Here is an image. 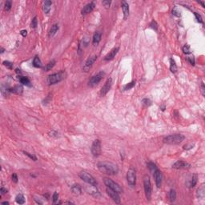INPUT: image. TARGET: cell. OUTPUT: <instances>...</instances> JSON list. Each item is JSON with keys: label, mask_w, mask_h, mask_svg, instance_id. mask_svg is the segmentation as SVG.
I'll return each mask as SVG.
<instances>
[{"label": "cell", "mask_w": 205, "mask_h": 205, "mask_svg": "<svg viewBox=\"0 0 205 205\" xmlns=\"http://www.w3.org/2000/svg\"><path fill=\"white\" fill-rule=\"evenodd\" d=\"M97 167L102 173L107 174L109 175H114L119 172L118 166L111 162H107V161L99 162L97 163Z\"/></svg>", "instance_id": "cell-1"}, {"label": "cell", "mask_w": 205, "mask_h": 205, "mask_svg": "<svg viewBox=\"0 0 205 205\" xmlns=\"http://www.w3.org/2000/svg\"><path fill=\"white\" fill-rule=\"evenodd\" d=\"M184 139H185V136L182 134H173L164 137L163 141L164 144H167L175 145V144H181Z\"/></svg>", "instance_id": "cell-2"}, {"label": "cell", "mask_w": 205, "mask_h": 205, "mask_svg": "<svg viewBox=\"0 0 205 205\" xmlns=\"http://www.w3.org/2000/svg\"><path fill=\"white\" fill-rule=\"evenodd\" d=\"M66 77H67L66 71H60L58 73H54V74H51V76H49L47 77L46 81H47V83L49 85H53V84H55V83H58L61 82Z\"/></svg>", "instance_id": "cell-3"}, {"label": "cell", "mask_w": 205, "mask_h": 205, "mask_svg": "<svg viewBox=\"0 0 205 205\" xmlns=\"http://www.w3.org/2000/svg\"><path fill=\"white\" fill-rule=\"evenodd\" d=\"M143 180H144V188L146 198L147 200H151L152 188V183H151L150 177H149L148 175H144Z\"/></svg>", "instance_id": "cell-4"}, {"label": "cell", "mask_w": 205, "mask_h": 205, "mask_svg": "<svg viewBox=\"0 0 205 205\" xmlns=\"http://www.w3.org/2000/svg\"><path fill=\"white\" fill-rule=\"evenodd\" d=\"M79 178L83 180L84 182H86L87 183L91 185V186H95L96 187L97 186V181L95 180V179L91 175H90L89 173H87V172H81L79 173Z\"/></svg>", "instance_id": "cell-5"}, {"label": "cell", "mask_w": 205, "mask_h": 205, "mask_svg": "<svg viewBox=\"0 0 205 205\" xmlns=\"http://www.w3.org/2000/svg\"><path fill=\"white\" fill-rule=\"evenodd\" d=\"M127 181L130 187H135L136 183V171L134 167H130L127 172Z\"/></svg>", "instance_id": "cell-6"}, {"label": "cell", "mask_w": 205, "mask_h": 205, "mask_svg": "<svg viewBox=\"0 0 205 205\" xmlns=\"http://www.w3.org/2000/svg\"><path fill=\"white\" fill-rule=\"evenodd\" d=\"M104 183L107 186V188H109L111 189H112L118 193H122L123 192V188L120 187L119 184L113 181L112 180H111L109 178H104Z\"/></svg>", "instance_id": "cell-7"}, {"label": "cell", "mask_w": 205, "mask_h": 205, "mask_svg": "<svg viewBox=\"0 0 205 205\" xmlns=\"http://www.w3.org/2000/svg\"><path fill=\"white\" fill-rule=\"evenodd\" d=\"M91 152L93 156L98 157L100 155L101 152H102V145H101V141L99 139H95V140L93 141L91 147Z\"/></svg>", "instance_id": "cell-8"}, {"label": "cell", "mask_w": 205, "mask_h": 205, "mask_svg": "<svg viewBox=\"0 0 205 205\" xmlns=\"http://www.w3.org/2000/svg\"><path fill=\"white\" fill-rule=\"evenodd\" d=\"M105 76V72L104 71H101L99 72H98L97 74H95V76H93L91 77V79L89 81V86L91 87H95L97 84H99V83L102 79V78L104 77Z\"/></svg>", "instance_id": "cell-9"}, {"label": "cell", "mask_w": 205, "mask_h": 205, "mask_svg": "<svg viewBox=\"0 0 205 205\" xmlns=\"http://www.w3.org/2000/svg\"><path fill=\"white\" fill-rule=\"evenodd\" d=\"M96 59H97V55H92V56L89 57L85 62L84 65H83V71L84 72H88L90 69L92 67L93 64H94L95 62L96 61Z\"/></svg>", "instance_id": "cell-10"}, {"label": "cell", "mask_w": 205, "mask_h": 205, "mask_svg": "<svg viewBox=\"0 0 205 205\" xmlns=\"http://www.w3.org/2000/svg\"><path fill=\"white\" fill-rule=\"evenodd\" d=\"M111 86H112V79L109 78V79H107V80L104 83V85L102 87V88L100 90V95L105 96L107 94V92L110 91Z\"/></svg>", "instance_id": "cell-11"}, {"label": "cell", "mask_w": 205, "mask_h": 205, "mask_svg": "<svg viewBox=\"0 0 205 205\" xmlns=\"http://www.w3.org/2000/svg\"><path fill=\"white\" fill-rule=\"evenodd\" d=\"M107 193L109 196L111 197V199L114 202H115V203H120V197H119V193H118L117 192L109 188H107L106 189Z\"/></svg>", "instance_id": "cell-12"}, {"label": "cell", "mask_w": 205, "mask_h": 205, "mask_svg": "<svg viewBox=\"0 0 205 205\" xmlns=\"http://www.w3.org/2000/svg\"><path fill=\"white\" fill-rule=\"evenodd\" d=\"M153 175H154V179H155V182L156 187L158 188H160L161 187V185H162V180H163L162 172L159 169H157L156 171L154 172Z\"/></svg>", "instance_id": "cell-13"}, {"label": "cell", "mask_w": 205, "mask_h": 205, "mask_svg": "<svg viewBox=\"0 0 205 205\" xmlns=\"http://www.w3.org/2000/svg\"><path fill=\"white\" fill-rule=\"evenodd\" d=\"M190 167L191 165L188 163L183 160H178L172 165V167L175 169H186V168H190Z\"/></svg>", "instance_id": "cell-14"}, {"label": "cell", "mask_w": 205, "mask_h": 205, "mask_svg": "<svg viewBox=\"0 0 205 205\" xmlns=\"http://www.w3.org/2000/svg\"><path fill=\"white\" fill-rule=\"evenodd\" d=\"M95 7V2H91L89 3H87L84 7L83 8V10L81 11V14L83 15H88L89 13H91Z\"/></svg>", "instance_id": "cell-15"}, {"label": "cell", "mask_w": 205, "mask_h": 205, "mask_svg": "<svg viewBox=\"0 0 205 205\" xmlns=\"http://www.w3.org/2000/svg\"><path fill=\"white\" fill-rule=\"evenodd\" d=\"M119 46H116V47H114L113 49H111V51H109V53H107L105 57H104V60L105 61H110V60H112L115 57V55L117 54V53L119 52Z\"/></svg>", "instance_id": "cell-16"}, {"label": "cell", "mask_w": 205, "mask_h": 205, "mask_svg": "<svg viewBox=\"0 0 205 205\" xmlns=\"http://www.w3.org/2000/svg\"><path fill=\"white\" fill-rule=\"evenodd\" d=\"M121 6H122V10L124 12V19H127V18L129 15V5L126 1H122V3H121Z\"/></svg>", "instance_id": "cell-17"}, {"label": "cell", "mask_w": 205, "mask_h": 205, "mask_svg": "<svg viewBox=\"0 0 205 205\" xmlns=\"http://www.w3.org/2000/svg\"><path fill=\"white\" fill-rule=\"evenodd\" d=\"M10 92L15 93V94H16V95H21L23 92V87L22 85H15V87L10 88Z\"/></svg>", "instance_id": "cell-18"}, {"label": "cell", "mask_w": 205, "mask_h": 205, "mask_svg": "<svg viewBox=\"0 0 205 205\" xmlns=\"http://www.w3.org/2000/svg\"><path fill=\"white\" fill-rule=\"evenodd\" d=\"M51 5H52V2L49 1V0H46V1L43 2V10L45 14H49L50 13V11L51 9Z\"/></svg>", "instance_id": "cell-19"}, {"label": "cell", "mask_w": 205, "mask_h": 205, "mask_svg": "<svg viewBox=\"0 0 205 205\" xmlns=\"http://www.w3.org/2000/svg\"><path fill=\"white\" fill-rule=\"evenodd\" d=\"M101 38H102V34L99 32V31H96L94 35H93V39H92V43H93V45H98L99 43L101 41Z\"/></svg>", "instance_id": "cell-20"}, {"label": "cell", "mask_w": 205, "mask_h": 205, "mask_svg": "<svg viewBox=\"0 0 205 205\" xmlns=\"http://www.w3.org/2000/svg\"><path fill=\"white\" fill-rule=\"evenodd\" d=\"M19 79V82L22 83L23 85H25L26 87H31V83L30 81V79L27 78V77H25V76H19L18 78Z\"/></svg>", "instance_id": "cell-21"}, {"label": "cell", "mask_w": 205, "mask_h": 205, "mask_svg": "<svg viewBox=\"0 0 205 205\" xmlns=\"http://www.w3.org/2000/svg\"><path fill=\"white\" fill-rule=\"evenodd\" d=\"M72 192L76 195H80L81 192H82V188L80 187L79 184H73L71 188Z\"/></svg>", "instance_id": "cell-22"}, {"label": "cell", "mask_w": 205, "mask_h": 205, "mask_svg": "<svg viewBox=\"0 0 205 205\" xmlns=\"http://www.w3.org/2000/svg\"><path fill=\"white\" fill-rule=\"evenodd\" d=\"M58 31H59V25L57 23H55L53 26H51L50 31H49V37H53L55 34L57 33Z\"/></svg>", "instance_id": "cell-23"}, {"label": "cell", "mask_w": 205, "mask_h": 205, "mask_svg": "<svg viewBox=\"0 0 205 205\" xmlns=\"http://www.w3.org/2000/svg\"><path fill=\"white\" fill-rule=\"evenodd\" d=\"M32 64H33V66L36 68H40L42 67V62L39 59V56H35L33 59V62H32Z\"/></svg>", "instance_id": "cell-24"}, {"label": "cell", "mask_w": 205, "mask_h": 205, "mask_svg": "<svg viewBox=\"0 0 205 205\" xmlns=\"http://www.w3.org/2000/svg\"><path fill=\"white\" fill-rule=\"evenodd\" d=\"M204 195H205V188H204V185L202 184L200 186V188H199L197 190V197L200 199H203Z\"/></svg>", "instance_id": "cell-25"}, {"label": "cell", "mask_w": 205, "mask_h": 205, "mask_svg": "<svg viewBox=\"0 0 205 205\" xmlns=\"http://www.w3.org/2000/svg\"><path fill=\"white\" fill-rule=\"evenodd\" d=\"M55 63L56 62H55V60H54V59L51 60V62H49L47 64H46V66L43 67V71H49L50 70H51L55 65Z\"/></svg>", "instance_id": "cell-26"}, {"label": "cell", "mask_w": 205, "mask_h": 205, "mask_svg": "<svg viewBox=\"0 0 205 205\" xmlns=\"http://www.w3.org/2000/svg\"><path fill=\"white\" fill-rule=\"evenodd\" d=\"M147 168L149 169V171H150L152 174L154 173L155 171H156L158 169L156 164L154 163L153 162H148L147 164Z\"/></svg>", "instance_id": "cell-27"}, {"label": "cell", "mask_w": 205, "mask_h": 205, "mask_svg": "<svg viewBox=\"0 0 205 205\" xmlns=\"http://www.w3.org/2000/svg\"><path fill=\"white\" fill-rule=\"evenodd\" d=\"M197 181H198V175L196 174H194L192 175V178L191 180V182H190V185H189V187L191 188H194L195 185H196L197 183Z\"/></svg>", "instance_id": "cell-28"}, {"label": "cell", "mask_w": 205, "mask_h": 205, "mask_svg": "<svg viewBox=\"0 0 205 205\" xmlns=\"http://www.w3.org/2000/svg\"><path fill=\"white\" fill-rule=\"evenodd\" d=\"M15 201L18 204H23L25 203V197L23 194H18L15 197Z\"/></svg>", "instance_id": "cell-29"}, {"label": "cell", "mask_w": 205, "mask_h": 205, "mask_svg": "<svg viewBox=\"0 0 205 205\" xmlns=\"http://www.w3.org/2000/svg\"><path fill=\"white\" fill-rule=\"evenodd\" d=\"M168 197H169V200L172 203L175 202V199H176V192L175 190L174 189H171L169 193H168Z\"/></svg>", "instance_id": "cell-30"}, {"label": "cell", "mask_w": 205, "mask_h": 205, "mask_svg": "<svg viewBox=\"0 0 205 205\" xmlns=\"http://www.w3.org/2000/svg\"><path fill=\"white\" fill-rule=\"evenodd\" d=\"M170 70L172 73H175L177 71V66L173 58L170 59Z\"/></svg>", "instance_id": "cell-31"}, {"label": "cell", "mask_w": 205, "mask_h": 205, "mask_svg": "<svg viewBox=\"0 0 205 205\" xmlns=\"http://www.w3.org/2000/svg\"><path fill=\"white\" fill-rule=\"evenodd\" d=\"M135 81H132V82H131V83H127V84L124 85V91H128V90H130V89L133 88V87H135Z\"/></svg>", "instance_id": "cell-32"}, {"label": "cell", "mask_w": 205, "mask_h": 205, "mask_svg": "<svg viewBox=\"0 0 205 205\" xmlns=\"http://www.w3.org/2000/svg\"><path fill=\"white\" fill-rule=\"evenodd\" d=\"M11 5H12V2L10 1V0H6L5 2V5H4V9L6 11H9L11 10Z\"/></svg>", "instance_id": "cell-33"}, {"label": "cell", "mask_w": 205, "mask_h": 205, "mask_svg": "<svg viewBox=\"0 0 205 205\" xmlns=\"http://www.w3.org/2000/svg\"><path fill=\"white\" fill-rule=\"evenodd\" d=\"M52 199H53V203H54V204L61 203V202H58V200H59V193H58L57 192H55L53 194Z\"/></svg>", "instance_id": "cell-34"}, {"label": "cell", "mask_w": 205, "mask_h": 205, "mask_svg": "<svg viewBox=\"0 0 205 205\" xmlns=\"http://www.w3.org/2000/svg\"><path fill=\"white\" fill-rule=\"evenodd\" d=\"M37 26H38V19H37V17L35 16L33 18V19L31 21V27L33 29H35Z\"/></svg>", "instance_id": "cell-35"}, {"label": "cell", "mask_w": 205, "mask_h": 205, "mask_svg": "<svg viewBox=\"0 0 205 205\" xmlns=\"http://www.w3.org/2000/svg\"><path fill=\"white\" fill-rule=\"evenodd\" d=\"M183 51L184 54H188L191 53V48H190V46L188 45V44H186L183 46Z\"/></svg>", "instance_id": "cell-36"}, {"label": "cell", "mask_w": 205, "mask_h": 205, "mask_svg": "<svg viewBox=\"0 0 205 205\" xmlns=\"http://www.w3.org/2000/svg\"><path fill=\"white\" fill-rule=\"evenodd\" d=\"M3 64L8 69H12L13 68V63H11L10 61H3Z\"/></svg>", "instance_id": "cell-37"}, {"label": "cell", "mask_w": 205, "mask_h": 205, "mask_svg": "<svg viewBox=\"0 0 205 205\" xmlns=\"http://www.w3.org/2000/svg\"><path fill=\"white\" fill-rule=\"evenodd\" d=\"M23 152L24 153L25 155H27V156H28V157L30 158V159H31L32 160H34V161H36V160H37V157H36L35 155H34L33 154H31V153L27 152H25V151H23Z\"/></svg>", "instance_id": "cell-38"}, {"label": "cell", "mask_w": 205, "mask_h": 205, "mask_svg": "<svg viewBox=\"0 0 205 205\" xmlns=\"http://www.w3.org/2000/svg\"><path fill=\"white\" fill-rule=\"evenodd\" d=\"M194 15H195V18H196L197 22H198V23H203V18H202L201 15H200V14L196 13V12H194Z\"/></svg>", "instance_id": "cell-39"}, {"label": "cell", "mask_w": 205, "mask_h": 205, "mask_svg": "<svg viewBox=\"0 0 205 205\" xmlns=\"http://www.w3.org/2000/svg\"><path fill=\"white\" fill-rule=\"evenodd\" d=\"M150 27L151 28H152V29H154L155 31H157V29H158V24H157V23L155 21V20H153L151 23H150Z\"/></svg>", "instance_id": "cell-40"}, {"label": "cell", "mask_w": 205, "mask_h": 205, "mask_svg": "<svg viewBox=\"0 0 205 205\" xmlns=\"http://www.w3.org/2000/svg\"><path fill=\"white\" fill-rule=\"evenodd\" d=\"M143 104L145 105V106H147V107H149V106H151L152 105V101L149 99H143Z\"/></svg>", "instance_id": "cell-41"}, {"label": "cell", "mask_w": 205, "mask_h": 205, "mask_svg": "<svg viewBox=\"0 0 205 205\" xmlns=\"http://www.w3.org/2000/svg\"><path fill=\"white\" fill-rule=\"evenodd\" d=\"M172 15H175V16H177V17H180V15H181V14H180V11H178V9H177L176 7H175L173 10H172Z\"/></svg>", "instance_id": "cell-42"}, {"label": "cell", "mask_w": 205, "mask_h": 205, "mask_svg": "<svg viewBox=\"0 0 205 205\" xmlns=\"http://www.w3.org/2000/svg\"><path fill=\"white\" fill-rule=\"evenodd\" d=\"M187 60L192 65V66H194L195 65V58H194V56H188V58H187Z\"/></svg>", "instance_id": "cell-43"}, {"label": "cell", "mask_w": 205, "mask_h": 205, "mask_svg": "<svg viewBox=\"0 0 205 205\" xmlns=\"http://www.w3.org/2000/svg\"><path fill=\"white\" fill-rule=\"evenodd\" d=\"M111 3V1H109V0H104V1L102 2V4L104 5L105 7H109Z\"/></svg>", "instance_id": "cell-44"}, {"label": "cell", "mask_w": 205, "mask_h": 205, "mask_svg": "<svg viewBox=\"0 0 205 205\" xmlns=\"http://www.w3.org/2000/svg\"><path fill=\"white\" fill-rule=\"evenodd\" d=\"M11 178H12V181L14 183H18V175H17L16 173H13L12 174Z\"/></svg>", "instance_id": "cell-45"}, {"label": "cell", "mask_w": 205, "mask_h": 205, "mask_svg": "<svg viewBox=\"0 0 205 205\" xmlns=\"http://www.w3.org/2000/svg\"><path fill=\"white\" fill-rule=\"evenodd\" d=\"M0 192H1V195H5V194H6V193H7V190H6L5 188L2 187V188H1V189H0Z\"/></svg>", "instance_id": "cell-46"}, {"label": "cell", "mask_w": 205, "mask_h": 205, "mask_svg": "<svg viewBox=\"0 0 205 205\" xmlns=\"http://www.w3.org/2000/svg\"><path fill=\"white\" fill-rule=\"evenodd\" d=\"M193 147V145H184L183 146V149L184 150H189V149H192Z\"/></svg>", "instance_id": "cell-47"}, {"label": "cell", "mask_w": 205, "mask_h": 205, "mask_svg": "<svg viewBox=\"0 0 205 205\" xmlns=\"http://www.w3.org/2000/svg\"><path fill=\"white\" fill-rule=\"evenodd\" d=\"M20 34H21V35H22V36H23V37H26V36L27 35V31H26V30H23V31H21Z\"/></svg>", "instance_id": "cell-48"}, {"label": "cell", "mask_w": 205, "mask_h": 205, "mask_svg": "<svg viewBox=\"0 0 205 205\" xmlns=\"http://www.w3.org/2000/svg\"><path fill=\"white\" fill-rule=\"evenodd\" d=\"M204 90H205V88H204V84H203V83H201V91H202V94H203V95H204Z\"/></svg>", "instance_id": "cell-49"}, {"label": "cell", "mask_w": 205, "mask_h": 205, "mask_svg": "<svg viewBox=\"0 0 205 205\" xmlns=\"http://www.w3.org/2000/svg\"><path fill=\"white\" fill-rule=\"evenodd\" d=\"M51 134H52V135H50L51 136H55V137H57V135H58V133L56 132H54V131H52Z\"/></svg>", "instance_id": "cell-50"}, {"label": "cell", "mask_w": 205, "mask_h": 205, "mask_svg": "<svg viewBox=\"0 0 205 205\" xmlns=\"http://www.w3.org/2000/svg\"><path fill=\"white\" fill-rule=\"evenodd\" d=\"M199 3H200V4L202 5V6H203V7H205V4H204V3H203V2H201V1H200V2H199Z\"/></svg>", "instance_id": "cell-51"}, {"label": "cell", "mask_w": 205, "mask_h": 205, "mask_svg": "<svg viewBox=\"0 0 205 205\" xmlns=\"http://www.w3.org/2000/svg\"><path fill=\"white\" fill-rule=\"evenodd\" d=\"M2 203H3V204H9V202H7V201H4V202H2Z\"/></svg>", "instance_id": "cell-52"}, {"label": "cell", "mask_w": 205, "mask_h": 205, "mask_svg": "<svg viewBox=\"0 0 205 205\" xmlns=\"http://www.w3.org/2000/svg\"><path fill=\"white\" fill-rule=\"evenodd\" d=\"M4 51H5V49L2 47V48H1V54H3V53Z\"/></svg>", "instance_id": "cell-53"}, {"label": "cell", "mask_w": 205, "mask_h": 205, "mask_svg": "<svg viewBox=\"0 0 205 205\" xmlns=\"http://www.w3.org/2000/svg\"><path fill=\"white\" fill-rule=\"evenodd\" d=\"M16 72H17V73H19V74L21 73L20 70H18V69H16Z\"/></svg>", "instance_id": "cell-54"}]
</instances>
